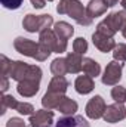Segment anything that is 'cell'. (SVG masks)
<instances>
[{
    "label": "cell",
    "instance_id": "cell-15",
    "mask_svg": "<svg viewBox=\"0 0 126 127\" xmlns=\"http://www.w3.org/2000/svg\"><path fill=\"white\" fill-rule=\"evenodd\" d=\"M107 9H108V4L105 3V0H91L86 6V13L91 19H94L104 15Z\"/></svg>",
    "mask_w": 126,
    "mask_h": 127
},
{
    "label": "cell",
    "instance_id": "cell-22",
    "mask_svg": "<svg viewBox=\"0 0 126 127\" xmlns=\"http://www.w3.org/2000/svg\"><path fill=\"white\" fill-rule=\"evenodd\" d=\"M51 71L54 75H65L68 72L67 68V59L65 58H57L51 64Z\"/></svg>",
    "mask_w": 126,
    "mask_h": 127
},
{
    "label": "cell",
    "instance_id": "cell-35",
    "mask_svg": "<svg viewBox=\"0 0 126 127\" xmlns=\"http://www.w3.org/2000/svg\"><path fill=\"white\" fill-rule=\"evenodd\" d=\"M120 4H122L123 10H126V0H122V1H120Z\"/></svg>",
    "mask_w": 126,
    "mask_h": 127
},
{
    "label": "cell",
    "instance_id": "cell-31",
    "mask_svg": "<svg viewBox=\"0 0 126 127\" xmlns=\"http://www.w3.org/2000/svg\"><path fill=\"white\" fill-rule=\"evenodd\" d=\"M7 89H9V80H7L6 75H1V84H0V90H1V93H4Z\"/></svg>",
    "mask_w": 126,
    "mask_h": 127
},
{
    "label": "cell",
    "instance_id": "cell-33",
    "mask_svg": "<svg viewBox=\"0 0 126 127\" xmlns=\"http://www.w3.org/2000/svg\"><path fill=\"white\" fill-rule=\"evenodd\" d=\"M105 3L108 4V7H113V6H116L119 3V0H105Z\"/></svg>",
    "mask_w": 126,
    "mask_h": 127
},
{
    "label": "cell",
    "instance_id": "cell-27",
    "mask_svg": "<svg viewBox=\"0 0 126 127\" xmlns=\"http://www.w3.org/2000/svg\"><path fill=\"white\" fill-rule=\"evenodd\" d=\"M15 111H18L21 115H31V114L36 112L34 111V106H33L31 103H28V102H19Z\"/></svg>",
    "mask_w": 126,
    "mask_h": 127
},
{
    "label": "cell",
    "instance_id": "cell-16",
    "mask_svg": "<svg viewBox=\"0 0 126 127\" xmlns=\"http://www.w3.org/2000/svg\"><path fill=\"white\" fill-rule=\"evenodd\" d=\"M70 83L64 75H54V78L49 81L48 86V92L51 93H58V95H65L67 89H68Z\"/></svg>",
    "mask_w": 126,
    "mask_h": 127
},
{
    "label": "cell",
    "instance_id": "cell-20",
    "mask_svg": "<svg viewBox=\"0 0 126 127\" xmlns=\"http://www.w3.org/2000/svg\"><path fill=\"white\" fill-rule=\"evenodd\" d=\"M57 109H58L61 114H64V115H74L76 111L79 109V105H77L76 100H73V99L64 96V99L61 100V103H60V106H58Z\"/></svg>",
    "mask_w": 126,
    "mask_h": 127
},
{
    "label": "cell",
    "instance_id": "cell-32",
    "mask_svg": "<svg viewBox=\"0 0 126 127\" xmlns=\"http://www.w3.org/2000/svg\"><path fill=\"white\" fill-rule=\"evenodd\" d=\"M30 1H31L33 7H36V9H43L46 4V0H30Z\"/></svg>",
    "mask_w": 126,
    "mask_h": 127
},
{
    "label": "cell",
    "instance_id": "cell-23",
    "mask_svg": "<svg viewBox=\"0 0 126 127\" xmlns=\"http://www.w3.org/2000/svg\"><path fill=\"white\" fill-rule=\"evenodd\" d=\"M18 100L12 95H3L0 100V115H3L6 112V109H16L18 106Z\"/></svg>",
    "mask_w": 126,
    "mask_h": 127
},
{
    "label": "cell",
    "instance_id": "cell-34",
    "mask_svg": "<svg viewBox=\"0 0 126 127\" xmlns=\"http://www.w3.org/2000/svg\"><path fill=\"white\" fill-rule=\"evenodd\" d=\"M122 34L126 38V10H125V24H123V28H122Z\"/></svg>",
    "mask_w": 126,
    "mask_h": 127
},
{
    "label": "cell",
    "instance_id": "cell-19",
    "mask_svg": "<svg viewBox=\"0 0 126 127\" xmlns=\"http://www.w3.org/2000/svg\"><path fill=\"white\" fill-rule=\"evenodd\" d=\"M54 31L57 32V35L60 37V38H63V40H68V38H71V35L74 34V28L68 24V22H65V21H58V22H55V25H54Z\"/></svg>",
    "mask_w": 126,
    "mask_h": 127
},
{
    "label": "cell",
    "instance_id": "cell-7",
    "mask_svg": "<svg viewBox=\"0 0 126 127\" xmlns=\"http://www.w3.org/2000/svg\"><path fill=\"white\" fill-rule=\"evenodd\" d=\"M122 69L123 64L119 61H111L107 64L104 74H102V83L105 86H117V83L122 78Z\"/></svg>",
    "mask_w": 126,
    "mask_h": 127
},
{
    "label": "cell",
    "instance_id": "cell-1",
    "mask_svg": "<svg viewBox=\"0 0 126 127\" xmlns=\"http://www.w3.org/2000/svg\"><path fill=\"white\" fill-rule=\"evenodd\" d=\"M13 47L18 53H21L24 56H28V58H33L39 62L46 61L52 53L42 43H36L30 38H25V37H16L13 40Z\"/></svg>",
    "mask_w": 126,
    "mask_h": 127
},
{
    "label": "cell",
    "instance_id": "cell-2",
    "mask_svg": "<svg viewBox=\"0 0 126 127\" xmlns=\"http://www.w3.org/2000/svg\"><path fill=\"white\" fill-rule=\"evenodd\" d=\"M57 12L60 15H68L79 25L88 27L92 24V19L88 16L86 7L82 4L80 0H60V3L57 6Z\"/></svg>",
    "mask_w": 126,
    "mask_h": 127
},
{
    "label": "cell",
    "instance_id": "cell-28",
    "mask_svg": "<svg viewBox=\"0 0 126 127\" xmlns=\"http://www.w3.org/2000/svg\"><path fill=\"white\" fill-rule=\"evenodd\" d=\"M0 74L1 75H6L9 77V72H10V66H12V61H9L4 55L0 56Z\"/></svg>",
    "mask_w": 126,
    "mask_h": 127
},
{
    "label": "cell",
    "instance_id": "cell-12",
    "mask_svg": "<svg viewBox=\"0 0 126 127\" xmlns=\"http://www.w3.org/2000/svg\"><path fill=\"white\" fill-rule=\"evenodd\" d=\"M40 89V80H24L16 86V92L22 97H33Z\"/></svg>",
    "mask_w": 126,
    "mask_h": 127
},
{
    "label": "cell",
    "instance_id": "cell-3",
    "mask_svg": "<svg viewBox=\"0 0 126 127\" xmlns=\"http://www.w3.org/2000/svg\"><path fill=\"white\" fill-rule=\"evenodd\" d=\"M9 77L18 83L24 80H42V69L37 65H30L22 61H12Z\"/></svg>",
    "mask_w": 126,
    "mask_h": 127
},
{
    "label": "cell",
    "instance_id": "cell-18",
    "mask_svg": "<svg viewBox=\"0 0 126 127\" xmlns=\"http://www.w3.org/2000/svg\"><path fill=\"white\" fill-rule=\"evenodd\" d=\"M64 99V95H58V93H51L46 92L45 96L42 97V105L45 109H57Z\"/></svg>",
    "mask_w": 126,
    "mask_h": 127
},
{
    "label": "cell",
    "instance_id": "cell-14",
    "mask_svg": "<svg viewBox=\"0 0 126 127\" xmlns=\"http://www.w3.org/2000/svg\"><path fill=\"white\" fill-rule=\"evenodd\" d=\"M74 89L80 95H88L95 89L94 78L91 75H79L74 81Z\"/></svg>",
    "mask_w": 126,
    "mask_h": 127
},
{
    "label": "cell",
    "instance_id": "cell-24",
    "mask_svg": "<svg viewBox=\"0 0 126 127\" xmlns=\"http://www.w3.org/2000/svg\"><path fill=\"white\" fill-rule=\"evenodd\" d=\"M73 50L79 55H83L88 52V41L83 38V37H77L74 41H73Z\"/></svg>",
    "mask_w": 126,
    "mask_h": 127
},
{
    "label": "cell",
    "instance_id": "cell-6",
    "mask_svg": "<svg viewBox=\"0 0 126 127\" xmlns=\"http://www.w3.org/2000/svg\"><path fill=\"white\" fill-rule=\"evenodd\" d=\"M39 43H42L43 46H46L51 52H55V53H64L67 50V41L60 38L57 35V32L51 28L48 30H43L42 32H39Z\"/></svg>",
    "mask_w": 126,
    "mask_h": 127
},
{
    "label": "cell",
    "instance_id": "cell-17",
    "mask_svg": "<svg viewBox=\"0 0 126 127\" xmlns=\"http://www.w3.org/2000/svg\"><path fill=\"white\" fill-rule=\"evenodd\" d=\"M67 68H68V72L71 74H77L83 69V58L82 55L76 53V52H70L67 55Z\"/></svg>",
    "mask_w": 126,
    "mask_h": 127
},
{
    "label": "cell",
    "instance_id": "cell-11",
    "mask_svg": "<svg viewBox=\"0 0 126 127\" xmlns=\"http://www.w3.org/2000/svg\"><path fill=\"white\" fill-rule=\"evenodd\" d=\"M92 41H94L95 47L99 52H102V53L111 52L116 47V41H114L113 37H107V35H104V34H101V32H98V31H95L92 34Z\"/></svg>",
    "mask_w": 126,
    "mask_h": 127
},
{
    "label": "cell",
    "instance_id": "cell-10",
    "mask_svg": "<svg viewBox=\"0 0 126 127\" xmlns=\"http://www.w3.org/2000/svg\"><path fill=\"white\" fill-rule=\"evenodd\" d=\"M52 123H54L52 109H39L30 115V126L31 127H51Z\"/></svg>",
    "mask_w": 126,
    "mask_h": 127
},
{
    "label": "cell",
    "instance_id": "cell-5",
    "mask_svg": "<svg viewBox=\"0 0 126 127\" xmlns=\"http://www.w3.org/2000/svg\"><path fill=\"white\" fill-rule=\"evenodd\" d=\"M54 24V18L46 13V15H33L28 13L22 19V27L28 32H42L43 30L51 28Z\"/></svg>",
    "mask_w": 126,
    "mask_h": 127
},
{
    "label": "cell",
    "instance_id": "cell-13",
    "mask_svg": "<svg viewBox=\"0 0 126 127\" xmlns=\"http://www.w3.org/2000/svg\"><path fill=\"white\" fill-rule=\"evenodd\" d=\"M55 127H91L83 115H64L57 121Z\"/></svg>",
    "mask_w": 126,
    "mask_h": 127
},
{
    "label": "cell",
    "instance_id": "cell-25",
    "mask_svg": "<svg viewBox=\"0 0 126 127\" xmlns=\"http://www.w3.org/2000/svg\"><path fill=\"white\" fill-rule=\"evenodd\" d=\"M113 58H114V61L126 62V44H123V43L116 44V47L113 50Z\"/></svg>",
    "mask_w": 126,
    "mask_h": 127
},
{
    "label": "cell",
    "instance_id": "cell-36",
    "mask_svg": "<svg viewBox=\"0 0 126 127\" xmlns=\"http://www.w3.org/2000/svg\"><path fill=\"white\" fill-rule=\"evenodd\" d=\"M46 1H52V0H46Z\"/></svg>",
    "mask_w": 126,
    "mask_h": 127
},
{
    "label": "cell",
    "instance_id": "cell-21",
    "mask_svg": "<svg viewBox=\"0 0 126 127\" xmlns=\"http://www.w3.org/2000/svg\"><path fill=\"white\" fill-rule=\"evenodd\" d=\"M83 72L86 75H91L92 78L98 77L101 74V65L92 58H83Z\"/></svg>",
    "mask_w": 126,
    "mask_h": 127
},
{
    "label": "cell",
    "instance_id": "cell-8",
    "mask_svg": "<svg viewBox=\"0 0 126 127\" xmlns=\"http://www.w3.org/2000/svg\"><path fill=\"white\" fill-rule=\"evenodd\" d=\"M102 118H104L105 123H110V124H114V123H119V121L125 120L126 118V106L123 103H120V102H114L111 105H107Z\"/></svg>",
    "mask_w": 126,
    "mask_h": 127
},
{
    "label": "cell",
    "instance_id": "cell-26",
    "mask_svg": "<svg viewBox=\"0 0 126 127\" xmlns=\"http://www.w3.org/2000/svg\"><path fill=\"white\" fill-rule=\"evenodd\" d=\"M111 97L116 102H120V103L126 102V89L123 86H114L113 90H111Z\"/></svg>",
    "mask_w": 126,
    "mask_h": 127
},
{
    "label": "cell",
    "instance_id": "cell-9",
    "mask_svg": "<svg viewBox=\"0 0 126 127\" xmlns=\"http://www.w3.org/2000/svg\"><path fill=\"white\" fill-rule=\"evenodd\" d=\"M105 108H107V105H105V100L102 99V96L96 95L86 103L85 111H86V115L91 120H99V118L104 117Z\"/></svg>",
    "mask_w": 126,
    "mask_h": 127
},
{
    "label": "cell",
    "instance_id": "cell-29",
    "mask_svg": "<svg viewBox=\"0 0 126 127\" xmlns=\"http://www.w3.org/2000/svg\"><path fill=\"white\" fill-rule=\"evenodd\" d=\"M1 6L6 7V9H10V10H15V9H19L21 4L24 3V0H0Z\"/></svg>",
    "mask_w": 126,
    "mask_h": 127
},
{
    "label": "cell",
    "instance_id": "cell-4",
    "mask_svg": "<svg viewBox=\"0 0 126 127\" xmlns=\"http://www.w3.org/2000/svg\"><path fill=\"white\" fill-rule=\"evenodd\" d=\"M123 24H125V10L113 12V13L107 15V18L98 24L96 31L107 35V37H113L116 32H119V30L122 31Z\"/></svg>",
    "mask_w": 126,
    "mask_h": 127
},
{
    "label": "cell",
    "instance_id": "cell-30",
    "mask_svg": "<svg viewBox=\"0 0 126 127\" xmlns=\"http://www.w3.org/2000/svg\"><path fill=\"white\" fill-rule=\"evenodd\" d=\"M6 127H27V124L24 123V120H21L18 117H12V118L7 120Z\"/></svg>",
    "mask_w": 126,
    "mask_h": 127
}]
</instances>
